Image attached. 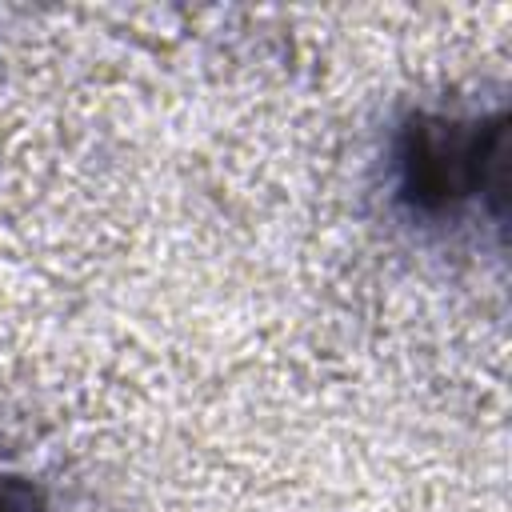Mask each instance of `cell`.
I'll return each instance as SVG.
<instances>
[{
	"label": "cell",
	"instance_id": "obj_1",
	"mask_svg": "<svg viewBox=\"0 0 512 512\" xmlns=\"http://www.w3.org/2000/svg\"><path fill=\"white\" fill-rule=\"evenodd\" d=\"M508 120L412 112L396 132V200L416 216H448L460 204L500 192Z\"/></svg>",
	"mask_w": 512,
	"mask_h": 512
},
{
	"label": "cell",
	"instance_id": "obj_2",
	"mask_svg": "<svg viewBox=\"0 0 512 512\" xmlns=\"http://www.w3.org/2000/svg\"><path fill=\"white\" fill-rule=\"evenodd\" d=\"M0 512H44V500L32 488V480L0 472Z\"/></svg>",
	"mask_w": 512,
	"mask_h": 512
}]
</instances>
